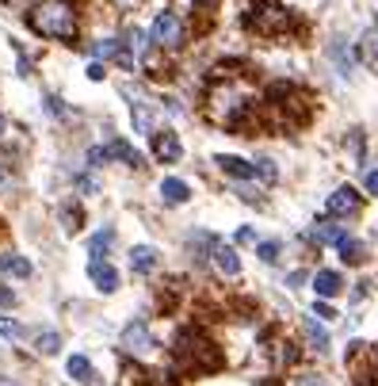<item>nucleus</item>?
I'll use <instances>...</instances> for the list:
<instances>
[{"mask_svg": "<svg viewBox=\"0 0 378 386\" xmlns=\"http://www.w3.org/2000/svg\"><path fill=\"white\" fill-rule=\"evenodd\" d=\"M214 164L222 168L226 176H233V180H252L256 176V168H252V161H245V157H233V153H222V157H214Z\"/></svg>", "mask_w": 378, "mask_h": 386, "instance_id": "obj_10", "label": "nucleus"}, {"mask_svg": "<svg viewBox=\"0 0 378 386\" xmlns=\"http://www.w3.org/2000/svg\"><path fill=\"white\" fill-rule=\"evenodd\" d=\"M111 245H115V230H96V233L88 238V253H92V260H99V256H103Z\"/></svg>", "mask_w": 378, "mask_h": 386, "instance_id": "obj_19", "label": "nucleus"}, {"mask_svg": "<svg viewBox=\"0 0 378 386\" xmlns=\"http://www.w3.org/2000/svg\"><path fill=\"white\" fill-rule=\"evenodd\" d=\"M23 329L16 325V321H8V318H0V337H19Z\"/></svg>", "mask_w": 378, "mask_h": 386, "instance_id": "obj_29", "label": "nucleus"}, {"mask_svg": "<svg viewBox=\"0 0 378 386\" xmlns=\"http://www.w3.org/2000/svg\"><path fill=\"white\" fill-rule=\"evenodd\" d=\"M27 27L42 39L54 42H77V31H81V19H77V8L69 0H39L31 12H27Z\"/></svg>", "mask_w": 378, "mask_h": 386, "instance_id": "obj_2", "label": "nucleus"}, {"mask_svg": "<svg viewBox=\"0 0 378 386\" xmlns=\"http://www.w3.org/2000/svg\"><path fill=\"white\" fill-rule=\"evenodd\" d=\"M149 42H153L157 50H165V54H176V50H183V42H188V27H183V19L176 16V12H161V16L153 19Z\"/></svg>", "mask_w": 378, "mask_h": 386, "instance_id": "obj_5", "label": "nucleus"}, {"mask_svg": "<svg viewBox=\"0 0 378 386\" xmlns=\"http://www.w3.org/2000/svg\"><path fill=\"white\" fill-rule=\"evenodd\" d=\"M146 386H176V383H172V378H149Z\"/></svg>", "mask_w": 378, "mask_h": 386, "instance_id": "obj_37", "label": "nucleus"}, {"mask_svg": "<svg viewBox=\"0 0 378 386\" xmlns=\"http://www.w3.org/2000/svg\"><path fill=\"white\" fill-rule=\"evenodd\" d=\"M123 348H126V352H134V356L153 352V337H149L146 321H130V325L123 329Z\"/></svg>", "mask_w": 378, "mask_h": 386, "instance_id": "obj_6", "label": "nucleus"}, {"mask_svg": "<svg viewBox=\"0 0 378 386\" xmlns=\"http://www.w3.org/2000/svg\"><path fill=\"white\" fill-rule=\"evenodd\" d=\"M153 157H157V161H165V164L180 161V157H183L180 138H176L172 131H157V134H153Z\"/></svg>", "mask_w": 378, "mask_h": 386, "instance_id": "obj_8", "label": "nucleus"}, {"mask_svg": "<svg viewBox=\"0 0 378 386\" xmlns=\"http://www.w3.org/2000/svg\"><path fill=\"white\" fill-rule=\"evenodd\" d=\"M161 199H165L168 206H183L191 199L188 180H180V176H165V180H161Z\"/></svg>", "mask_w": 378, "mask_h": 386, "instance_id": "obj_12", "label": "nucleus"}, {"mask_svg": "<svg viewBox=\"0 0 378 386\" xmlns=\"http://www.w3.org/2000/svg\"><path fill=\"white\" fill-rule=\"evenodd\" d=\"M88 280L96 283L103 295H111V291H119V271L111 268L107 260H88Z\"/></svg>", "mask_w": 378, "mask_h": 386, "instance_id": "obj_9", "label": "nucleus"}, {"mask_svg": "<svg viewBox=\"0 0 378 386\" xmlns=\"http://www.w3.org/2000/svg\"><path fill=\"white\" fill-rule=\"evenodd\" d=\"M210 260H214V268L222 271L226 280H237V276H241V256H237V249H230V245H222V241H218V249L210 253Z\"/></svg>", "mask_w": 378, "mask_h": 386, "instance_id": "obj_11", "label": "nucleus"}, {"mask_svg": "<svg viewBox=\"0 0 378 386\" xmlns=\"http://www.w3.org/2000/svg\"><path fill=\"white\" fill-rule=\"evenodd\" d=\"M279 386H325V375L313 367H295L287 371V378H279Z\"/></svg>", "mask_w": 378, "mask_h": 386, "instance_id": "obj_15", "label": "nucleus"}, {"mask_svg": "<svg viewBox=\"0 0 378 386\" xmlns=\"http://www.w3.org/2000/svg\"><path fill=\"white\" fill-rule=\"evenodd\" d=\"M46 111H50V115H66V107H61V99H58V96H50V99H46Z\"/></svg>", "mask_w": 378, "mask_h": 386, "instance_id": "obj_32", "label": "nucleus"}, {"mask_svg": "<svg viewBox=\"0 0 378 386\" xmlns=\"http://www.w3.org/2000/svg\"><path fill=\"white\" fill-rule=\"evenodd\" d=\"M340 238H344V230L332 226V222H317V226H313V241H317V245H337Z\"/></svg>", "mask_w": 378, "mask_h": 386, "instance_id": "obj_21", "label": "nucleus"}, {"mask_svg": "<svg viewBox=\"0 0 378 386\" xmlns=\"http://www.w3.org/2000/svg\"><path fill=\"white\" fill-rule=\"evenodd\" d=\"M252 168H256V176H260L263 184H275V180H279V168H275L272 157H260V161H252Z\"/></svg>", "mask_w": 378, "mask_h": 386, "instance_id": "obj_23", "label": "nucleus"}, {"mask_svg": "<svg viewBox=\"0 0 378 386\" xmlns=\"http://www.w3.org/2000/svg\"><path fill=\"white\" fill-rule=\"evenodd\" d=\"M359 206H363V195L355 188H348V184L329 195V214H337V218H348V214H355Z\"/></svg>", "mask_w": 378, "mask_h": 386, "instance_id": "obj_7", "label": "nucleus"}, {"mask_svg": "<svg viewBox=\"0 0 378 386\" xmlns=\"http://www.w3.org/2000/svg\"><path fill=\"white\" fill-rule=\"evenodd\" d=\"M107 157H111V153H107L103 146H92V149H88V164H92V168H99V164H107Z\"/></svg>", "mask_w": 378, "mask_h": 386, "instance_id": "obj_28", "label": "nucleus"}, {"mask_svg": "<svg viewBox=\"0 0 378 386\" xmlns=\"http://www.w3.org/2000/svg\"><path fill=\"white\" fill-rule=\"evenodd\" d=\"M0 134H4V115H0Z\"/></svg>", "mask_w": 378, "mask_h": 386, "instance_id": "obj_38", "label": "nucleus"}, {"mask_svg": "<svg viewBox=\"0 0 378 386\" xmlns=\"http://www.w3.org/2000/svg\"><path fill=\"white\" fill-rule=\"evenodd\" d=\"M8 306H16V291H12V287H0V310H8Z\"/></svg>", "mask_w": 378, "mask_h": 386, "instance_id": "obj_31", "label": "nucleus"}, {"mask_svg": "<svg viewBox=\"0 0 378 386\" xmlns=\"http://www.w3.org/2000/svg\"><path fill=\"white\" fill-rule=\"evenodd\" d=\"M77 184H81V191H88V195H92V191H96V180H88V176H81V180H77Z\"/></svg>", "mask_w": 378, "mask_h": 386, "instance_id": "obj_36", "label": "nucleus"}, {"mask_svg": "<svg viewBox=\"0 0 378 386\" xmlns=\"http://www.w3.org/2000/svg\"><path fill=\"white\" fill-rule=\"evenodd\" d=\"M279 253H283L279 241H260V245H256V256H260L263 264H275V260H279Z\"/></svg>", "mask_w": 378, "mask_h": 386, "instance_id": "obj_25", "label": "nucleus"}, {"mask_svg": "<svg viewBox=\"0 0 378 386\" xmlns=\"http://www.w3.org/2000/svg\"><path fill=\"white\" fill-rule=\"evenodd\" d=\"M176 363H180L183 371H191V375H199V371H214V367H218V348H214L203 333L188 329V333L176 337Z\"/></svg>", "mask_w": 378, "mask_h": 386, "instance_id": "obj_3", "label": "nucleus"}, {"mask_svg": "<svg viewBox=\"0 0 378 386\" xmlns=\"http://www.w3.org/2000/svg\"><path fill=\"white\" fill-rule=\"evenodd\" d=\"M66 371H69V378H77V383H88V378H92V363H88V356H69Z\"/></svg>", "mask_w": 378, "mask_h": 386, "instance_id": "obj_22", "label": "nucleus"}, {"mask_svg": "<svg viewBox=\"0 0 378 386\" xmlns=\"http://www.w3.org/2000/svg\"><path fill=\"white\" fill-rule=\"evenodd\" d=\"M313 318H321V321L337 318V310H332V306H329V298H317V302H313Z\"/></svg>", "mask_w": 378, "mask_h": 386, "instance_id": "obj_27", "label": "nucleus"}, {"mask_svg": "<svg viewBox=\"0 0 378 386\" xmlns=\"http://www.w3.org/2000/svg\"><path fill=\"white\" fill-rule=\"evenodd\" d=\"M306 340H310V348L313 352H325V348H329V333H325V325H317V321H310L306 318Z\"/></svg>", "mask_w": 378, "mask_h": 386, "instance_id": "obj_20", "label": "nucleus"}, {"mask_svg": "<svg viewBox=\"0 0 378 386\" xmlns=\"http://www.w3.org/2000/svg\"><path fill=\"white\" fill-rule=\"evenodd\" d=\"M237 245H256V230H252V226H241V230H237Z\"/></svg>", "mask_w": 378, "mask_h": 386, "instance_id": "obj_30", "label": "nucleus"}, {"mask_svg": "<svg viewBox=\"0 0 378 386\" xmlns=\"http://www.w3.org/2000/svg\"><path fill=\"white\" fill-rule=\"evenodd\" d=\"M313 291H317V298H337L340 291H344V276H340V271H317V276H313Z\"/></svg>", "mask_w": 378, "mask_h": 386, "instance_id": "obj_13", "label": "nucleus"}, {"mask_svg": "<svg viewBox=\"0 0 378 386\" xmlns=\"http://www.w3.org/2000/svg\"><path fill=\"white\" fill-rule=\"evenodd\" d=\"M367 191H370V195H378V168H370V173H367Z\"/></svg>", "mask_w": 378, "mask_h": 386, "instance_id": "obj_34", "label": "nucleus"}, {"mask_svg": "<svg viewBox=\"0 0 378 386\" xmlns=\"http://www.w3.org/2000/svg\"><path fill=\"white\" fill-rule=\"evenodd\" d=\"M153 268H157V249L134 245V249H130V271H134V276H149Z\"/></svg>", "mask_w": 378, "mask_h": 386, "instance_id": "obj_14", "label": "nucleus"}, {"mask_svg": "<svg viewBox=\"0 0 378 386\" xmlns=\"http://www.w3.org/2000/svg\"><path fill=\"white\" fill-rule=\"evenodd\" d=\"M34 348H39L42 356H54L61 348V337L58 333H39V340H34Z\"/></svg>", "mask_w": 378, "mask_h": 386, "instance_id": "obj_26", "label": "nucleus"}, {"mask_svg": "<svg viewBox=\"0 0 378 386\" xmlns=\"http://www.w3.org/2000/svg\"><path fill=\"white\" fill-rule=\"evenodd\" d=\"M0 271H8V276H16V280H27V276H31V260L8 253V256H0Z\"/></svg>", "mask_w": 378, "mask_h": 386, "instance_id": "obj_18", "label": "nucleus"}, {"mask_svg": "<svg viewBox=\"0 0 378 386\" xmlns=\"http://www.w3.org/2000/svg\"><path fill=\"white\" fill-rule=\"evenodd\" d=\"M260 104H256V84L245 81L233 69H214V81L203 96V115L214 126H226V131H245L256 119Z\"/></svg>", "mask_w": 378, "mask_h": 386, "instance_id": "obj_1", "label": "nucleus"}, {"mask_svg": "<svg viewBox=\"0 0 378 386\" xmlns=\"http://www.w3.org/2000/svg\"><path fill=\"white\" fill-rule=\"evenodd\" d=\"M337 253H340V260H344V264H363V260H367V245L355 241V238H348V233L337 241Z\"/></svg>", "mask_w": 378, "mask_h": 386, "instance_id": "obj_16", "label": "nucleus"}, {"mask_svg": "<svg viewBox=\"0 0 378 386\" xmlns=\"http://www.w3.org/2000/svg\"><path fill=\"white\" fill-rule=\"evenodd\" d=\"M88 77H92V81H103V77H107V69L99 66V61H92V66H88Z\"/></svg>", "mask_w": 378, "mask_h": 386, "instance_id": "obj_33", "label": "nucleus"}, {"mask_svg": "<svg viewBox=\"0 0 378 386\" xmlns=\"http://www.w3.org/2000/svg\"><path fill=\"white\" fill-rule=\"evenodd\" d=\"M237 195L245 199V203H260V191H252V188H241Z\"/></svg>", "mask_w": 378, "mask_h": 386, "instance_id": "obj_35", "label": "nucleus"}, {"mask_svg": "<svg viewBox=\"0 0 378 386\" xmlns=\"http://www.w3.org/2000/svg\"><path fill=\"white\" fill-rule=\"evenodd\" d=\"M245 27L263 35V39H272V35H283L290 27V12L283 4H275V0H256L252 8L245 12Z\"/></svg>", "mask_w": 378, "mask_h": 386, "instance_id": "obj_4", "label": "nucleus"}, {"mask_svg": "<svg viewBox=\"0 0 378 386\" xmlns=\"http://www.w3.org/2000/svg\"><path fill=\"white\" fill-rule=\"evenodd\" d=\"M107 153H111V157H119V161H126L130 168H141V153L130 146V142H123V138H115V142H111V146H107Z\"/></svg>", "mask_w": 378, "mask_h": 386, "instance_id": "obj_17", "label": "nucleus"}, {"mask_svg": "<svg viewBox=\"0 0 378 386\" xmlns=\"http://www.w3.org/2000/svg\"><path fill=\"white\" fill-rule=\"evenodd\" d=\"M329 54H332V61L340 66V73H348V69L355 66V54H352V50H344V42H332Z\"/></svg>", "mask_w": 378, "mask_h": 386, "instance_id": "obj_24", "label": "nucleus"}]
</instances>
